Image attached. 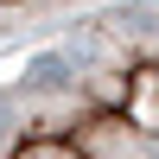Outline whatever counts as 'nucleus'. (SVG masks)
I'll use <instances>...</instances> for the list:
<instances>
[{"mask_svg":"<svg viewBox=\"0 0 159 159\" xmlns=\"http://www.w3.org/2000/svg\"><path fill=\"white\" fill-rule=\"evenodd\" d=\"M0 159H159V0L38 51L0 89Z\"/></svg>","mask_w":159,"mask_h":159,"instance_id":"1","label":"nucleus"},{"mask_svg":"<svg viewBox=\"0 0 159 159\" xmlns=\"http://www.w3.org/2000/svg\"><path fill=\"white\" fill-rule=\"evenodd\" d=\"M83 7H96V0H0V38L57 25V19H70V13H83Z\"/></svg>","mask_w":159,"mask_h":159,"instance_id":"2","label":"nucleus"}]
</instances>
